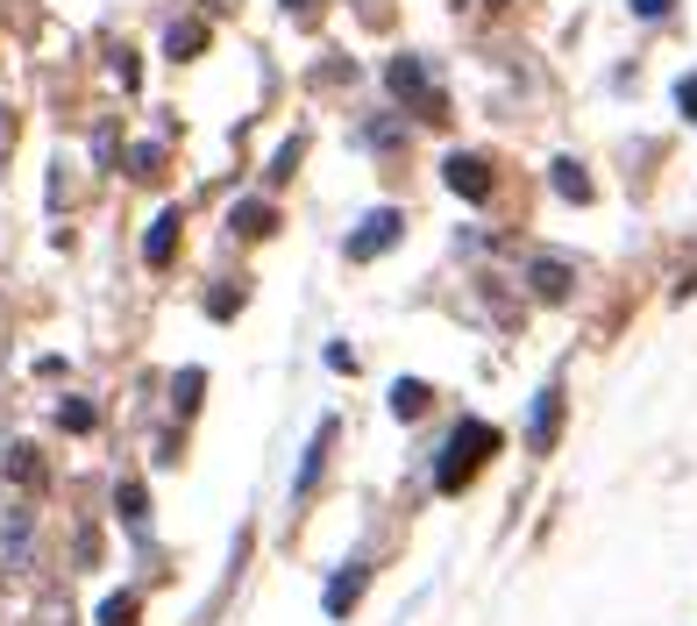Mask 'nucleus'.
I'll use <instances>...</instances> for the list:
<instances>
[{"mask_svg": "<svg viewBox=\"0 0 697 626\" xmlns=\"http://www.w3.org/2000/svg\"><path fill=\"white\" fill-rule=\"evenodd\" d=\"M321 356H328V370H356V349H348V342H328Z\"/></svg>", "mask_w": 697, "mask_h": 626, "instance_id": "nucleus-24", "label": "nucleus"}, {"mask_svg": "<svg viewBox=\"0 0 697 626\" xmlns=\"http://www.w3.org/2000/svg\"><path fill=\"white\" fill-rule=\"evenodd\" d=\"M285 14H299V22H313V14H321V0H285Z\"/></svg>", "mask_w": 697, "mask_h": 626, "instance_id": "nucleus-26", "label": "nucleus"}, {"mask_svg": "<svg viewBox=\"0 0 697 626\" xmlns=\"http://www.w3.org/2000/svg\"><path fill=\"white\" fill-rule=\"evenodd\" d=\"M627 8H633V14H641V22H662V14H670V8H676V0H627Z\"/></svg>", "mask_w": 697, "mask_h": 626, "instance_id": "nucleus-25", "label": "nucleus"}, {"mask_svg": "<svg viewBox=\"0 0 697 626\" xmlns=\"http://www.w3.org/2000/svg\"><path fill=\"white\" fill-rule=\"evenodd\" d=\"M299 150H307V143H299V136H292V143H285V150H278V157H270V186H278V178H292V164H299Z\"/></svg>", "mask_w": 697, "mask_h": 626, "instance_id": "nucleus-22", "label": "nucleus"}, {"mask_svg": "<svg viewBox=\"0 0 697 626\" xmlns=\"http://www.w3.org/2000/svg\"><path fill=\"white\" fill-rule=\"evenodd\" d=\"M328 449H335V421L313 427L307 456H299V477H292V505H299V499H313V484H321V470H328Z\"/></svg>", "mask_w": 697, "mask_h": 626, "instance_id": "nucleus-5", "label": "nucleus"}, {"mask_svg": "<svg viewBox=\"0 0 697 626\" xmlns=\"http://www.w3.org/2000/svg\"><path fill=\"white\" fill-rule=\"evenodd\" d=\"M676 108H684L690 122H697V71H684V79H676Z\"/></svg>", "mask_w": 697, "mask_h": 626, "instance_id": "nucleus-23", "label": "nucleus"}, {"mask_svg": "<svg viewBox=\"0 0 697 626\" xmlns=\"http://www.w3.org/2000/svg\"><path fill=\"white\" fill-rule=\"evenodd\" d=\"M399 235H406V214H399V206H370V214H363V228L348 235L342 249H348V264H370V257H385Z\"/></svg>", "mask_w": 697, "mask_h": 626, "instance_id": "nucleus-3", "label": "nucleus"}, {"mask_svg": "<svg viewBox=\"0 0 697 626\" xmlns=\"http://www.w3.org/2000/svg\"><path fill=\"white\" fill-rule=\"evenodd\" d=\"M200 384H207V370H178V384H172V406H178V413H192V406H200Z\"/></svg>", "mask_w": 697, "mask_h": 626, "instance_id": "nucleus-17", "label": "nucleus"}, {"mask_svg": "<svg viewBox=\"0 0 697 626\" xmlns=\"http://www.w3.org/2000/svg\"><path fill=\"white\" fill-rule=\"evenodd\" d=\"M229 228H235V235H270V206H264V200H242L235 214H229Z\"/></svg>", "mask_w": 697, "mask_h": 626, "instance_id": "nucleus-14", "label": "nucleus"}, {"mask_svg": "<svg viewBox=\"0 0 697 626\" xmlns=\"http://www.w3.org/2000/svg\"><path fill=\"white\" fill-rule=\"evenodd\" d=\"M172 249H178V206H164V214L150 221V235H143V257L150 264H172Z\"/></svg>", "mask_w": 697, "mask_h": 626, "instance_id": "nucleus-9", "label": "nucleus"}, {"mask_svg": "<svg viewBox=\"0 0 697 626\" xmlns=\"http://www.w3.org/2000/svg\"><path fill=\"white\" fill-rule=\"evenodd\" d=\"M200 43H207V22H178L172 36H164V51L172 57H200Z\"/></svg>", "mask_w": 697, "mask_h": 626, "instance_id": "nucleus-15", "label": "nucleus"}, {"mask_svg": "<svg viewBox=\"0 0 697 626\" xmlns=\"http://www.w3.org/2000/svg\"><path fill=\"white\" fill-rule=\"evenodd\" d=\"M114 505H121V519H129L135 541H150V499H143V484H121V491H114Z\"/></svg>", "mask_w": 697, "mask_h": 626, "instance_id": "nucleus-11", "label": "nucleus"}, {"mask_svg": "<svg viewBox=\"0 0 697 626\" xmlns=\"http://www.w3.org/2000/svg\"><path fill=\"white\" fill-rule=\"evenodd\" d=\"M569 278H577V271H569L563 257H534V264H527V286H534V300H549V306L569 300Z\"/></svg>", "mask_w": 697, "mask_h": 626, "instance_id": "nucleus-8", "label": "nucleus"}, {"mask_svg": "<svg viewBox=\"0 0 697 626\" xmlns=\"http://www.w3.org/2000/svg\"><path fill=\"white\" fill-rule=\"evenodd\" d=\"M129 171H135V178H157V171H164V150H157V143H135Z\"/></svg>", "mask_w": 697, "mask_h": 626, "instance_id": "nucleus-21", "label": "nucleus"}, {"mask_svg": "<svg viewBox=\"0 0 697 626\" xmlns=\"http://www.w3.org/2000/svg\"><path fill=\"white\" fill-rule=\"evenodd\" d=\"M385 86H391V100H406V108H420L434 122L442 114V86H434V71H428V57H413V51H399L385 65Z\"/></svg>", "mask_w": 697, "mask_h": 626, "instance_id": "nucleus-2", "label": "nucleus"}, {"mask_svg": "<svg viewBox=\"0 0 697 626\" xmlns=\"http://www.w3.org/2000/svg\"><path fill=\"white\" fill-rule=\"evenodd\" d=\"M8 477H14V484H36V477H43V463L29 456V441H14V456H8Z\"/></svg>", "mask_w": 697, "mask_h": 626, "instance_id": "nucleus-20", "label": "nucleus"}, {"mask_svg": "<svg viewBox=\"0 0 697 626\" xmlns=\"http://www.w3.org/2000/svg\"><path fill=\"white\" fill-rule=\"evenodd\" d=\"M363 584H370V570H363V562H356V556H348V562H342V570H335V577H328V591H321V605H328V619H342V613H348V605H356V599H363Z\"/></svg>", "mask_w": 697, "mask_h": 626, "instance_id": "nucleus-7", "label": "nucleus"}, {"mask_svg": "<svg viewBox=\"0 0 697 626\" xmlns=\"http://www.w3.org/2000/svg\"><path fill=\"white\" fill-rule=\"evenodd\" d=\"M491 449H498V427L491 421H456V427H449V441H442V456H434V491H463Z\"/></svg>", "mask_w": 697, "mask_h": 626, "instance_id": "nucleus-1", "label": "nucleus"}, {"mask_svg": "<svg viewBox=\"0 0 697 626\" xmlns=\"http://www.w3.org/2000/svg\"><path fill=\"white\" fill-rule=\"evenodd\" d=\"M442 178H449V192H463V200H491V171H484L477 150H456L442 164Z\"/></svg>", "mask_w": 697, "mask_h": 626, "instance_id": "nucleus-6", "label": "nucleus"}, {"mask_svg": "<svg viewBox=\"0 0 697 626\" xmlns=\"http://www.w3.org/2000/svg\"><path fill=\"white\" fill-rule=\"evenodd\" d=\"M93 421H100V413H93V399H65V406H57V427H71V435H86Z\"/></svg>", "mask_w": 697, "mask_h": 626, "instance_id": "nucleus-16", "label": "nucleus"}, {"mask_svg": "<svg viewBox=\"0 0 697 626\" xmlns=\"http://www.w3.org/2000/svg\"><path fill=\"white\" fill-rule=\"evenodd\" d=\"M8 136H14V122H8V108H0V150H8Z\"/></svg>", "mask_w": 697, "mask_h": 626, "instance_id": "nucleus-27", "label": "nucleus"}, {"mask_svg": "<svg viewBox=\"0 0 697 626\" xmlns=\"http://www.w3.org/2000/svg\"><path fill=\"white\" fill-rule=\"evenodd\" d=\"M363 143H370V150H385V143H406V122H399V114H385V122L363 128Z\"/></svg>", "mask_w": 697, "mask_h": 626, "instance_id": "nucleus-19", "label": "nucleus"}, {"mask_svg": "<svg viewBox=\"0 0 697 626\" xmlns=\"http://www.w3.org/2000/svg\"><path fill=\"white\" fill-rule=\"evenodd\" d=\"M29 541H36V527H29V505H14V513H8V562H29Z\"/></svg>", "mask_w": 697, "mask_h": 626, "instance_id": "nucleus-13", "label": "nucleus"}, {"mask_svg": "<svg viewBox=\"0 0 697 626\" xmlns=\"http://www.w3.org/2000/svg\"><path fill=\"white\" fill-rule=\"evenodd\" d=\"M549 186L563 192V200H590V171H584L577 157H555V164H549Z\"/></svg>", "mask_w": 697, "mask_h": 626, "instance_id": "nucleus-10", "label": "nucleus"}, {"mask_svg": "<svg viewBox=\"0 0 697 626\" xmlns=\"http://www.w3.org/2000/svg\"><path fill=\"white\" fill-rule=\"evenodd\" d=\"M100 626H135V591H114V599L100 605Z\"/></svg>", "mask_w": 697, "mask_h": 626, "instance_id": "nucleus-18", "label": "nucleus"}, {"mask_svg": "<svg viewBox=\"0 0 697 626\" xmlns=\"http://www.w3.org/2000/svg\"><path fill=\"white\" fill-rule=\"evenodd\" d=\"M391 413H399V421H420V413H428V384L399 378V384H391Z\"/></svg>", "mask_w": 697, "mask_h": 626, "instance_id": "nucleus-12", "label": "nucleus"}, {"mask_svg": "<svg viewBox=\"0 0 697 626\" xmlns=\"http://www.w3.org/2000/svg\"><path fill=\"white\" fill-rule=\"evenodd\" d=\"M555 435H563V384H541L534 413H527V449H555Z\"/></svg>", "mask_w": 697, "mask_h": 626, "instance_id": "nucleus-4", "label": "nucleus"}]
</instances>
